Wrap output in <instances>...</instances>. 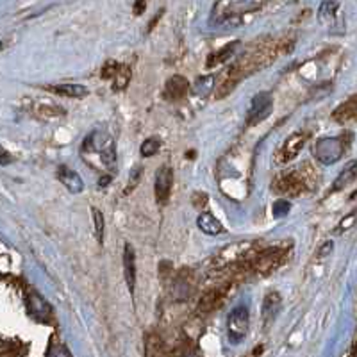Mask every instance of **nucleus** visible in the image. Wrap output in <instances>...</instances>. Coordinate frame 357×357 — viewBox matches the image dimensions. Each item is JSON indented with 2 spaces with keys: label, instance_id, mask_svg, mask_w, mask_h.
<instances>
[{
  "label": "nucleus",
  "instance_id": "nucleus-1",
  "mask_svg": "<svg viewBox=\"0 0 357 357\" xmlns=\"http://www.w3.org/2000/svg\"><path fill=\"white\" fill-rule=\"evenodd\" d=\"M249 323H250L249 307L247 306L234 307L227 316L229 340L233 341V343H240V341L247 336V332H249Z\"/></svg>",
  "mask_w": 357,
  "mask_h": 357
},
{
  "label": "nucleus",
  "instance_id": "nucleus-2",
  "mask_svg": "<svg viewBox=\"0 0 357 357\" xmlns=\"http://www.w3.org/2000/svg\"><path fill=\"white\" fill-rule=\"evenodd\" d=\"M341 154H343V142L340 138H322L314 146V155L323 164H334Z\"/></svg>",
  "mask_w": 357,
  "mask_h": 357
},
{
  "label": "nucleus",
  "instance_id": "nucleus-3",
  "mask_svg": "<svg viewBox=\"0 0 357 357\" xmlns=\"http://www.w3.org/2000/svg\"><path fill=\"white\" fill-rule=\"evenodd\" d=\"M271 95L270 93H258L252 100V106L249 109V118H247V124L255 125L259 122H262L264 118H268V115L271 113Z\"/></svg>",
  "mask_w": 357,
  "mask_h": 357
},
{
  "label": "nucleus",
  "instance_id": "nucleus-4",
  "mask_svg": "<svg viewBox=\"0 0 357 357\" xmlns=\"http://www.w3.org/2000/svg\"><path fill=\"white\" fill-rule=\"evenodd\" d=\"M172 182H173V172L170 166H161L155 173V181H154V191L155 198L160 202H164L172 191Z\"/></svg>",
  "mask_w": 357,
  "mask_h": 357
},
{
  "label": "nucleus",
  "instance_id": "nucleus-5",
  "mask_svg": "<svg viewBox=\"0 0 357 357\" xmlns=\"http://www.w3.org/2000/svg\"><path fill=\"white\" fill-rule=\"evenodd\" d=\"M115 145V143L111 142V138H109L108 133H104V131H93V133L88 136L86 139H84V145H82V151L84 152H106L108 148H111V146Z\"/></svg>",
  "mask_w": 357,
  "mask_h": 357
},
{
  "label": "nucleus",
  "instance_id": "nucleus-6",
  "mask_svg": "<svg viewBox=\"0 0 357 357\" xmlns=\"http://www.w3.org/2000/svg\"><path fill=\"white\" fill-rule=\"evenodd\" d=\"M124 276L125 282L129 286V291L134 293V286H136V254H134L133 245L125 243L124 247Z\"/></svg>",
  "mask_w": 357,
  "mask_h": 357
},
{
  "label": "nucleus",
  "instance_id": "nucleus-7",
  "mask_svg": "<svg viewBox=\"0 0 357 357\" xmlns=\"http://www.w3.org/2000/svg\"><path fill=\"white\" fill-rule=\"evenodd\" d=\"M57 179H59L61 184H65L66 190H70L72 193H81L82 188H84L81 175L68 166H59V170H57Z\"/></svg>",
  "mask_w": 357,
  "mask_h": 357
},
{
  "label": "nucleus",
  "instance_id": "nucleus-8",
  "mask_svg": "<svg viewBox=\"0 0 357 357\" xmlns=\"http://www.w3.org/2000/svg\"><path fill=\"white\" fill-rule=\"evenodd\" d=\"M306 143V134L304 133H295L291 134L288 139L282 145V151H280V155H282V161L293 160L298 152L302 151V146Z\"/></svg>",
  "mask_w": 357,
  "mask_h": 357
},
{
  "label": "nucleus",
  "instance_id": "nucleus-9",
  "mask_svg": "<svg viewBox=\"0 0 357 357\" xmlns=\"http://www.w3.org/2000/svg\"><path fill=\"white\" fill-rule=\"evenodd\" d=\"M197 225L202 233L209 234V236H216L224 231V225L220 224L218 220L211 215V213H202V215L197 218Z\"/></svg>",
  "mask_w": 357,
  "mask_h": 357
},
{
  "label": "nucleus",
  "instance_id": "nucleus-10",
  "mask_svg": "<svg viewBox=\"0 0 357 357\" xmlns=\"http://www.w3.org/2000/svg\"><path fill=\"white\" fill-rule=\"evenodd\" d=\"M188 91V81L181 75H173L166 82V97L170 100H179Z\"/></svg>",
  "mask_w": 357,
  "mask_h": 357
},
{
  "label": "nucleus",
  "instance_id": "nucleus-11",
  "mask_svg": "<svg viewBox=\"0 0 357 357\" xmlns=\"http://www.w3.org/2000/svg\"><path fill=\"white\" fill-rule=\"evenodd\" d=\"M48 90L57 93V95L72 97V99H81L88 95V90L81 84H59V86H48Z\"/></svg>",
  "mask_w": 357,
  "mask_h": 357
},
{
  "label": "nucleus",
  "instance_id": "nucleus-12",
  "mask_svg": "<svg viewBox=\"0 0 357 357\" xmlns=\"http://www.w3.org/2000/svg\"><path fill=\"white\" fill-rule=\"evenodd\" d=\"M280 306H282V300H280L279 293H270L267 298H264V306H262V316L268 322V318H276L279 314Z\"/></svg>",
  "mask_w": 357,
  "mask_h": 357
},
{
  "label": "nucleus",
  "instance_id": "nucleus-13",
  "mask_svg": "<svg viewBox=\"0 0 357 357\" xmlns=\"http://www.w3.org/2000/svg\"><path fill=\"white\" fill-rule=\"evenodd\" d=\"M356 175H357V161H354V163L347 164L343 172H341V175L336 179L334 190H340V188H343V186L349 184V182L352 181Z\"/></svg>",
  "mask_w": 357,
  "mask_h": 357
},
{
  "label": "nucleus",
  "instance_id": "nucleus-14",
  "mask_svg": "<svg viewBox=\"0 0 357 357\" xmlns=\"http://www.w3.org/2000/svg\"><path fill=\"white\" fill-rule=\"evenodd\" d=\"M236 47H238V44H236V41H234V44H231V45H229V47H225V48H222V50H220V52H216L215 56H213L211 59L207 61V66L218 65V63H222V61L229 59V57H231V54H233V52L236 50Z\"/></svg>",
  "mask_w": 357,
  "mask_h": 357
},
{
  "label": "nucleus",
  "instance_id": "nucleus-15",
  "mask_svg": "<svg viewBox=\"0 0 357 357\" xmlns=\"http://www.w3.org/2000/svg\"><path fill=\"white\" fill-rule=\"evenodd\" d=\"M160 146H161L160 139L148 138L142 143V146H139V152H142L143 157H151V155H154L155 152L160 151Z\"/></svg>",
  "mask_w": 357,
  "mask_h": 357
},
{
  "label": "nucleus",
  "instance_id": "nucleus-16",
  "mask_svg": "<svg viewBox=\"0 0 357 357\" xmlns=\"http://www.w3.org/2000/svg\"><path fill=\"white\" fill-rule=\"evenodd\" d=\"M213 82H215V79H213V77H200L197 81V84H195L193 93H195V95L206 97L207 93L213 90Z\"/></svg>",
  "mask_w": 357,
  "mask_h": 357
},
{
  "label": "nucleus",
  "instance_id": "nucleus-17",
  "mask_svg": "<svg viewBox=\"0 0 357 357\" xmlns=\"http://www.w3.org/2000/svg\"><path fill=\"white\" fill-rule=\"evenodd\" d=\"M93 224H95V236L99 243L104 241V215L99 209H93Z\"/></svg>",
  "mask_w": 357,
  "mask_h": 357
},
{
  "label": "nucleus",
  "instance_id": "nucleus-18",
  "mask_svg": "<svg viewBox=\"0 0 357 357\" xmlns=\"http://www.w3.org/2000/svg\"><path fill=\"white\" fill-rule=\"evenodd\" d=\"M142 175H143V168L142 166H134L133 172H131V175H129V188L124 191L125 195L131 193V191H133L134 188L138 186V182L142 181Z\"/></svg>",
  "mask_w": 357,
  "mask_h": 357
},
{
  "label": "nucleus",
  "instance_id": "nucleus-19",
  "mask_svg": "<svg viewBox=\"0 0 357 357\" xmlns=\"http://www.w3.org/2000/svg\"><path fill=\"white\" fill-rule=\"evenodd\" d=\"M100 160H102V163L108 168L117 166V152H115V145H113L111 148H108L106 152H102V154H100Z\"/></svg>",
  "mask_w": 357,
  "mask_h": 357
},
{
  "label": "nucleus",
  "instance_id": "nucleus-20",
  "mask_svg": "<svg viewBox=\"0 0 357 357\" xmlns=\"http://www.w3.org/2000/svg\"><path fill=\"white\" fill-rule=\"evenodd\" d=\"M289 209H291V204H289L288 200H284V198H280V200H277V202L273 204V215H276L277 218L288 215Z\"/></svg>",
  "mask_w": 357,
  "mask_h": 357
},
{
  "label": "nucleus",
  "instance_id": "nucleus-21",
  "mask_svg": "<svg viewBox=\"0 0 357 357\" xmlns=\"http://www.w3.org/2000/svg\"><path fill=\"white\" fill-rule=\"evenodd\" d=\"M340 8V4L338 2H322V6H320V18H325V15H327L329 18L334 17V11L336 9Z\"/></svg>",
  "mask_w": 357,
  "mask_h": 357
},
{
  "label": "nucleus",
  "instance_id": "nucleus-22",
  "mask_svg": "<svg viewBox=\"0 0 357 357\" xmlns=\"http://www.w3.org/2000/svg\"><path fill=\"white\" fill-rule=\"evenodd\" d=\"M109 181H111V177H102V179H100V186H102V188H106Z\"/></svg>",
  "mask_w": 357,
  "mask_h": 357
}]
</instances>
